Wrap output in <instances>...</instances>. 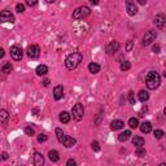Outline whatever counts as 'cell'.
<instances>
[{"instance_id":"46","label":"cell","mask_w":166,"mask_h":166,"mask_svg":"<svg viewBox=\"0 0 166 166\" xmlns=\"http://www.w3.org/2000/svg\"><path fill=\"white\" fill-rule=\"evenodd\" d=\"M46 1H47V3H55L56 0H46Z\"/></svg>"},{"instance_id":"22","label":"cell","mask_w":166,"mask_h":166,"mask_svg":"<svg viewBox=\"0 0 166 166\" xmlns=\"http://www.w3.org/2000/svg\"><path fill=\"white\" fill-rule=\"evenodd\" d=\"M60 121L62 123H69L70 122V114L67 112H61L60 113Z\"/></svg>"},{"instance_id":"27","label":"cell","mask_w":166,"mask_h":166,"mask_svg":"<svg viewBox=\"0 0 166 166\" xmlns=\"http://www.w3.org/2000/svg\"><path fill=\"white\" fill-rule=\"evenodd\" d=\"M129 126L131 127V129H136V127H139V119L135 118V117L130 118L129 119Z\"/></svg>"},{"instance_id":"15","label":"cell","mask_w":166,"mask_h":166,"mask_svg":"<svg viewBox=\"0 0 166 166\" xmlns=\"http://www.w3.org/2000/svg\"><path fill=\"white\" fill-rule=\"evenodd\" d=\"M123 126H124V123H123V121H121V119H116V121H113V122L110 123V129L113 131L123 129Z\"/></svg>"},{"instance_id":"17","label":"cell","mask_w":166,"mask_h":166,"mask_svg":"<svg viewBox=\"0 0 166 166\" xmlns=\"http://www.w3.org/2000/svg\"><path fill=\"white\" fill-rule=\"evenodd\" d=\"M130 136H131V131L130 130H124L123 133H121L119 134V136H118V140L119 142H127L130 139Z\"/></svg>"},{"instance_id":"14","label":"cell","mask_w":166,"mask_h":166,"mask_svg":"<svg viewBox=\"0 0 166 166\" xmlns=\"http://www.w3.org/2000/svg\"><path fill=\"white\" fill-rule=\"evenodd\" d=\"M43 164H44L43 154L39 153V152H35V153H34V165H35V166H42Z\"/></svg>"},{"instance_id":"31","label":"cell","mask_w":166,"mask_h":166,"mask_svg":"<svg viewBox=\"0 0 166 166\" xmlns=\"http://www.w3.org/2000/svg\"><path fill=\"white\" fill-rule=\"evenodd\" d=\"M153 134H154V138H156V139H162V138H164V131H162V130H156Z\"/></svg>"},{"instance_id":"2","label":"cell","mask_w":166,"mask_h":166,"mask_svg":"<svg viewBox=\"0 0 166 166\" xmlns=\"http://www.w3.org/2000/svg\"><path fill=\"white\" fill-rule=\"evenodd\" d=\"M145 84L148 90H156L161 84V77L157 71H149L145 78Z\"/></svg>"},{"instance_id":"39","label":"cell","mask_w":166,"mask_h":166,"mask_svg":"<svg viewBox=\"0 0 166 166\" xmlns=\"http://www.w3.org/2000/svg\"><path fill=\"white\" fill-rule=\"evenodd\" d=\"M66 165H67V166H75V165H77V162H75L74 160H71V158H70V160L66 162Z\"/></svg>"},{"instance_id":"47","label":"cell","mask_w":166,"mask_h":166,"mask_svg":"<svg viewBox=\"0 0 166 166\" xmlns=\"http://www.w3.org/2000/svg\"><path fill=\"white\" fill-rule=\"evenodd\" d=\"M0 1H1V0H0Z\"/></svg>"},{"instance_id":"37","label":"cell","mask_w":166,"mask_h":166,"mask_svg":"<svg viewBox=\"0 0 166 166\" xmlns=\"http://www.w3.org/2000/svg\"><path fill=\"white\" fill-rule=\"evenodd\" d=\"M131 50H133V40H129V42H127V44H126V51L130 52Z\"/></svg>"},{"instance_id":"11","label":"cell","mask_w":166,"mask_h":166,"mask_svg":"<svg viewBox=\"0 0 166 166\" xmlns=\"http://www.w3.org/2000/svg\"><path fill=\"white\" fill-rule=\"evenodd\" d=\"M154 25H156V27L158 29H164L165 25H166V17L164 13H158L156 17H154Z\"/></svg>"},{"instance_id":"33","label":"cell","mask_w":166,"mask_h":166,"mask_svg":"<svg viewBox=\"0 0 166 166\" xmlns=\"http://www.w3.org/2000/svg\"><path fill=\"white\" fill-rule=\"evenodd\" d=\"M16 10L18 13H24L25 12V5L24 4H17L16 5Z\"/></svg>"},{"instance_id":"19","label":"cell","mask_w":166,"mask_h":166,"mask_svg":"<svg viewBox=\"0 0 166 166\" xmlns=\"http://www.w3.org/2000/svg\"><path fill=\"white\" fill-rule=\"evenodd\" d=\"M48 157H50V160L52 162H57L60 160V154H59L57 150H55V149H52L48 152Z\"/></svg>"},{"instance_id":"10","label":"cell","mask_w":166,"mask_h":166,"mask_svg":"<svg viewBox=\"0 0 166 166\" xmlns=\"http://www.w3.org/2000/svg\"><path fill=\"white\" fill-rule=\"evenodd\" d=\"M14 21H16L14 20V16L9 12V10H3V12L0 13V22H1V24H4V22H10V24H13Z\"/></svg>"},{"instance_id":"24","label":"cell","mask_w":166,"mask_h":166,"mask_svg":"<svg viewBox=\"0 0 166 166\" xmlns=\"http://www.w3.org/2000/svg\"><path fill=\"white\" fill-rule=\"evenodd\" d=\"M12 70H13V66L10 62H5L4 65L1 66V73H4V74H9Z\"/></svg>"},{"instance_id":"20","label":"cell","mask_w":166,"mask_h":166,"mask_svg":"<svg viewBox=\"0 0 166 166\" xmlns=\"http://www.w3.org/2000/svg\"><path fill=\"white\" fill-rule=\"evenodd\" d=\"M100 65L97 62H91L88 65V70H90V73H92V74H96V73H99L100 71Z\"/></svg>"},{"instance_id":"30","label":"cell","mask_w":166,"mask_h":166,"mask_svg":"<svg viewBox=\"0 0 166 166\" xmlns=\"http://www.w3.org/2000/svg\"><path fill=\"white\" fill-rule=\"evenodd\" d=\"M25 134L29 135V136H33V135H35V130H34L31 126H27V127L25 129Z\"/></svg>"},{"instance_id":"43","label":"cell","mask_w":166,"mask_h":166,"mask_svg":"<svg viewBox=\"0 0 166 166\" xmlns=\"http://www.w3.org/2000/svg\"><path fill=\"white\" fill-rule=\"evenodd\" d=\"M136 1L139 3L140 5H145V3H147V0H136Z\"/></svg>"},{"instance_id":"1","label":"cell","mask_w":166,"mask_h":166,"mask_svg":"<svg viewBox=\"0 0 166 166\" xmlns=\"http://www.w3.org/2000/svg\"><path fill=\"white\" fill-rule=\"evenodd\" d=\"M83 55L81 52H73L66 57L65 60V66L67 70H74L75 67H78V65L82 62Z\"/></svg>"},{"instance_id":"12","label":"cell","mask_w":166,"mask_h":166,"mask_svg":"<svg viewBox=\"0 0 166 166\" xmlns=\"http://www.w3.org/2000/svg\"><path fill=\"white\" fill-rule=\"evenodd\" d=\"M62 95H64V86L62 84L56 86V87L53 88V97H55V100L62 99Z\"/></svg>"},{"instance_id":"16","label":"cell","mask_w":166,"mask_h":166,"mask_svg":"<svg viewBox=\"0 0 166 166\" xmlns=\"http://www.w3.org/2000/svg\"><path fill=\"white\" fill-rule=\"evenodd\" d=\"M62 144L66 147V148H71L73 145H75V139L71 138V136H67V135H65V138H64L62 140Z\"/></svg>"},{"instance_id":"4","label":"cell","mask_w":166,"mask_h":166,"mask_svg":"<svg viewBox=\"0 0 166 166\" xmlns=\"http://www.w3.org/2000/svg\"><path fill=\"white\" fill-rule=\"evenodd\" d=\"M71 114H73V118L75 121H81L83 118V116H84V108H83V105L81 103L75 104L73 109H71Z\"/></svg>"},{"instance_id":"41","label":"cell","mask_w":166,"mask_h":166,"mask_svg":"<svg viewBox=\"0 0 166 166\" xmlns=\"http://www.w3.org/2000/svg\"><path fill=\"white\" fill-rule=\"evenodd\" d=\"M43 86H44V87L50 86V79H44V81H43Z\"/></svg>"},{"instance_id":"18","label":"cell","mask_w":166,"mask_h":166,"mask_svg":"<svg viewBox=\"0 0 166 166\" xmlns=\"http://www.w3.org/2000/svg\"><path fill=\"white\" fill-rule=\"evenodd\" d=\"M9 118V113L5 109H0V123H7Z\"/></svg>"},{"instance_id":"35","label":"cell","mask_w":166,"mask_h":166,"mask_svg":"<svg viewBox=\"0 0 166 166\" xmlns=\"http://www.w3.org/2000/svg\"><path fill=\"white\" fill-rule=\"evenodd\" d=\"M129 101H130V104H135V95L133 91L129 92Z\"/></svg>"},{"instance_id":"44","label":"cell","mask_w":166,"mask_h":166,"mask_svg":"<svg viewBox=\"0 0 166 166\" xmlns=\"http://www.w3.org/2000/svg\"><path fill=\"white\" fill-rule=\"evenodd\" d=\"M90 3L93 5H96V4H99V0H90Z\"/></svg>"},{"instance_id":"42","label":"cell","mask_w":166,"mask_h":166,"mask_svg":"<svg viewBox=\"0 0 166 166\" xmlns=\"http://www.w3.org/2000/svg\"><path fill=\"white\" fill-rule=\"evenodd\" d=\"M4 55H5L4 50H3V48H0V59H3V57H4Z\"/></svg>"},{"instance_id":"23","label":"cell","mask_w":166,"mask_h":166,"mask_svg":"<svg viewBox=\"0 0 166 166\" xmlns=\"http://www.w3.org/2000/svg\"><path fill=\"white\" fill-rule=\"evenodd\" d=\"M144 139H143L142 136H134L133 138V144L135 145V147H143L144 145Z\"/></svg>"},{"instance_id":"26","label":"cell","mask_w":166,"mask_h":166,"mask_svg":"<svg viewBox=\"0 0 166 166\" xmlns=\"http://www.w3.org/2000/svg\"><path fill=\"white\" fill-rule=\"evenodd\" d=\"M55 133H56V136H57V140H59L60 143H62L64 138H65V134H64L62 129H60V127H57V129L55 130Z\"/></svg>"},{"instance_id":"21","label":"cell","mask_w":166,"mask_h":166,"mask_svg":"<svg viewBox=\"0 0 166 166\" xmlns=\"http://www.w3.org/2000/svg\"><path fill=\"white\" fill-rule=\"evenodd\" d=\"M138 96H139V100H140L142 103H145V101H148V99H149V95H148V92H147V91H144V90H142V91H139Z\"/></svg>"},{"instance_id":"3","label":"cell","mask_w":166,"mask_h":166,"mask_svg":"<svg viewBox=\"0 0 166 166\" xmlns=\"http://www.w3.org/2000/svg\"><path fill=\"white\" fill-rule=\"evenodd\" d=\"M90 13H91V10H90L88 7L83 5V7H79L73 12V18L74 20H83V18L88 17Z\"/></svg>"},{"instance_id":"32","label":"cell","mask_w":166,"mask_h":166,"mask_svg":"<svg viewBox=\"0 0 166 166\" xmlns=\"http://www.w3.org/2000/svg\"><path fill=\"white\" fill-rule=\"evenodd\" d=\"M38 142H39V143H44V142H47V135H44V134H39V135H38Z\"/></svg>"},{"instance_id":"45","label":"cell","mask_w":166,"mask_h":166,"mask_svg":"<svg viewBox=\"0 0 166 166\" xmlns=\"http://www.w3.org/2000/svg\"><path fill=\"white\" fill-rule=\"evenodd\" d=\"M1 158H3V160H8V154H7V153L4 152V153L1 154Z\"/></svg>"},{"instance_id":"34","label":"cell","mask_w":166,"mask_h":166,"mask_svg":"<svg viewBox=\"0 0 166 166\" xmlns=\"http://www.w3.org/2000/svg\"><path fill=\"white\" fill-rule=\"evenodd\" d=\"M91 145H92V149L95 150V152H99V150H100V145H99V143H97V142H92Z\"/></svg>"},{"instance_id":"28","label":"cell","mask_w":166,"mask_h":166,"mask_svg":"<svg viewBox=\"0 0 166 166\" xmlns=\"http://www.w3.org/2000/svg\"><path fill=\"white\" fill-rule=\"evenodd\" d=\"M131 69V64L130 61H123L121 62V70L122 71H126V70H130Z\"/></svg>"},{"instance_id":"36","label":"cell","mask_w":166,"mask_h":166,"mask_svg":"<svg viewBox=\"0 0 166 166\" xmlns=\"http://www.w3.org/2000/svg\"><path fill=\"white\" fill-rule=\"evenodd\" d=\"M26 4L29 7H35L38 4V0H26Z\"/></svg>"},{"instance_id":"9","label":"cell","mask_w":166,"mask_h":166,"mask_svg":"<svg viewBox=\"0 0 166 166\" xmlns=\"http://www.w3.org/2000/svg\"><path fill=\"white\" fill-rule=\"evenodd\" d=\"M126 10L129 13V16L138 14V7L135 4V0H126Z\"/></svg>"},{"instance_id":"5","label":"cell","mask_w":166,"mask_h":166,"mask_svg":"<svg viewBox=\"0 0 166 166\" xmlns=\"http://www.w3.org/2000/svg\"><path fill=\"white\" fill-rule=\"evenodd\" d=\"M157 38V33L156 30H148V31H145L144 34V38H143V46H149V44H152V42L156 40Z\"/></svg>"},{"instance_id":"40","label":"cell","mask_w":166,"mask_h":166,"mask_svg":"<svg viewBox=\"0 0 166 166\" xmlns=\"http://www.w3.org/2000/svg\"><path fill=\"white\" fill-rule=\"evenodd\" d=\"M160 51H161L160 46H153V52H154V53H160Z\"/></svg>"},{"instance_id":"7","label":"cell","mask_w":166,"mask_h":166,"mask_svg":"<svg viewBox=\"0 0 166 166\" xmlns=\"http://www.w3.org/2000/svg\"><path fill=\"white\" fill-rule=\"evenodd\" d=\"M26 53H27V56L30 59H38L40 55V47L36 46V44H31V46L27 47Z\"/></svg>"},{"instance_id":"13","label":"cell","mask_w":166,"mask_h":166,"mask_svg":"<svg viewBox=\"0 0 166 166\" xmlns=\"http://www.w3.org/2000/svg\"><path fill=\"white\" fill-rule=\"evenodd\" d=\"M139 127H140V131L144 134H148L152 131V123L149 122V121H144L143 123L139 124Z\"/></svg>"},{"instance_id":"25","label":"cell","mask_w":166,"mask_h":166,"mask_svg":"<svg viewBox=\"0 0 166 166\" xmlns=\"http://www.w3.org/2000/svg\"><path fill=\"white\" fill-rule=\"evenodd\" d=\"M48 73V67L46 65H39L36 67V74L38 75H46Z\"/></svg>"},{"instance_id":"38","label":"cell","mask_w":166,"mask_h":166,"mask_svg":"<svg viewBox=\"0 0 166 166\" xmlns=\"http://www.w3.org/2000/svg\"><path fill=\"white\" fill-rule=\"evenodd\" d=\"M101 117H103V114H101V113H99V114H97V117H96V121H95V124H96V126H99V124H100Z\"/></svg>"},{"instance_id":"8","label":"cell","mask_w":166,"mask_h":166,"mask_svg":"<svg viewBox=\"0 0 166 166\" xmlns=\"http://www.w3.org/2000/svg\"><path fill=\"white\" fill-rule=\"evenodd\" d=\"M119 43L117 40H112V42H109V43L107 44V47H105V51H107V53L108 55H114L118 52L119 50Z\"/></svg>"},{"instance_id":"29","label":"cell","mask_w":166,"mask_h":166,"mask_svg":"<svg viewBox=\"0 0 166 166\" xmlns=\"http://www.w3.org/2000/svg\"><path fill=\"white\" fill-rule=\"evenodd\" d=\"M147 153V150L143 147H136V156L138 157H144Z\"/></svg>"},{"instance_id":"6","label":"cell","mask_w":166,"mask_h":166,"mask_svg":"<svg viewBox=\"0 0 166 166\" xmlns=\"http://www.w3.org/2000/svg\"><path fill=\"white\" fill-rule=\"evenodd\" d=\"M10 56L14 61H20L24 57V51L20 46H12L10 47Z\"/></svg>"}]
</instances>
